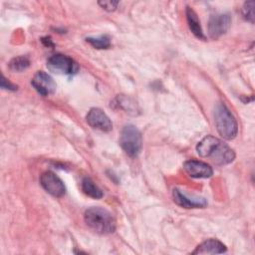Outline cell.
I'll list each match as a JSON object with an SVG mask.
<instances>
[{
    "label": "cell",
    "mask_w": 255,
    "mask_h": 255,
    "mask_svg": "<svg viewBox=\"0 0 255 255\" xmlns=\"http://www.w3.org/2000/svg\"><path fill=\"white\" fill-rule=\"evenodd\" d=\"M214 122L218 133L225 139H233L237 135L238 125L228 108L218 103L214 109Z\"/></svg>",
    "instance_id": "cell-3"
},
{
    "label": "cell",
    "mask_w": 255,
    "mask_h": 255,
    "mask_svg": "<svg viewBox=\"0 0 255 255\" xmlns=\"http://www.w3.org/2000/svg\"><path fill=\"white\" fill-rule=\"evenodd\" d=\"M186 18H187V23H188L189 29L194 34V36H196L198 39L204 40L205 36L202 32V29L200 26V21L197 17V14L190 7L186 8Z\"/></svg>",
    "instance_id": "cell-13"
},
{
    "label": "cell",
    "mask_w": 255,
    "mask_h": 255,
    "mask_svg": "<svg viewBox=\"0 0 255 255\" xmlns=\"http://www.w3.org/2000/svg\"><path fill=\"white\" fill-rule=\"evenodd\" d=\"M196 150L201 157H209L217 165L232 162L235 158L233 149L213 135H206L197 144Z\"/></svg>",
    "instance_id": "cell-1"
},
{
    "label": "cell",
    "mask_w": 255,
    "mask_h": 255,
    "mask_svg": "<svg viewBox=\"0 0 255 255\" xmlns=\"http://www.w3.org/2000/svg\"><path fill=\"white\" fill-rule=\"evenodd\" d=\"M115 105L127 113H131L136 111V104L129 98L125 96H118L115 99Z\"/></svg>",
    "instance_id": "cell-15"
},
{
    "label": "cell",
    "mask_w": 255,
    "mask_h": 255,
    "mask_svg": "<svg viewBox=\"0 0 255 255\" xmlns=\"http://www.w3.org/2000/svg\"><path fill=\"white\" fill-rule=\"evenodd\" d=\"M172 198L177 205L184 208H202L205 207L207 204L204 198L197 196L190 197L178 188H174L172 190Z\"/></svg>",
    "instance_id": "cell-11"
},
{
    "label": "cell",
    "mask_w": 255,
    "mask_h": 255,
    "mask_svg": "<svg viewBox=\"0 0 255 255\" xmlns=\"http://www.w3.org/2000/svg\"><path fill=\"white\" fill-rule=\"evenodd\" d=\"M254 1H247L244 3L242 8V14L244 18L249 21L250 23H254Z\"/></svg>",
    "instance_id": "cell-18"
},
{
    "label": "cell",
    "mask_w": 255,
    "mask_h": 255,
    "mask_svg": "<svg viewBox=\"0 0 255 255\" xmlns=\"http://www.w3.org/2000/svg\"><path fill=\"white\" fill-rule=\"evenodd\" d=\"M88 43H90L96 49H108L111 46L110 38L108 36H100V37H88L86 39Z\"/></svg>",
    "instance_id": "cell-17"
},
{
    "label": "cell",
    "mask_w": 255,
    "mask_h": 255,
    "mask_svg": "<svg viewBox=\"0 0 255 255\" xmlns=\"http://www.w3.org/2000/svg\"><path fill=\"white\" fill-rule=\"evenodd\" d=\"M231 25V17L229 14L212 15L208 22V34L212 39H218L227 32Z\"/></svg>",
    "instance_id": "cell-7"
},
{
    "label": "cell",
    "mask_w": 255,
    "mask_h": 255,
    "mask_svg": "<svg viewBox=\"0 0 255 255\" xmlns=\"http://www.w3.org/2000/svg\"><path fill=\"white\" fill-rule=\"evenodd\" d=\"M183 167L188 175L193 178H207L213 173V170L209 164L196 159L185 161Z\"/></svg>",
    "instance_id": "cell-10"
},
{
    "label": "cell",
    "mask_w": 255,
    "mask_h": 255,
    "mask_svg": "<svg viewBox=\"0 0 255 255\" xmlns=\"http://www.w3.org/2000/svg\"><path fill=\"white\" fill-rule=\"evenodd\" d=\"M82 190L84 193L92 198L99 199L103 197V191L96 185V183L89 177H85L82 180Z\"/></svg>",
    "instance_id": "cell-14"
},
{
    "label": "cell",
    "mask_w": 255,
    "mask_h": 255,
    "mask_svg": "<svg viewBox=\"0 0 255 255\" xmlns=\"http://www.w3.org/2000/svg\"><path fill=\"white\" fill-rule=\"evenodd\" d=\"M141 133L133 125H127L122 129L120 144L125 152L130 157H135L141 149Z\"/></svg>",
    "instance_id": "cell-4"
},
{
    "label": "cell",
    "mask_w": 255,
    "mask_h": 255,
    "mask_svg": "<svg viewBox=\"0 0 255 255\" xmlns=\"http://www.w3.org/2000/svg\"><path fill=\"white\" fill-rule=\"evenodd\" d=\"M226 246L217 239H208L196 247L192 254H219L226 252Z\"/></svg>",
    "instance_id": "cell-12"
},
{
    "label": "cell",
    "mask_w": 255,
    "mask_h": 255,
    "mask_svg": "<svg viewBox=\"0 0 255 255\" xmlns=\"http://www.w3.org/2000/svg\"><path fill=\"white\" fill-rule=\"evenodd\" d=\"M85 222L94 231L101 234H110L116 230L117 223L107 209L102 207H90L85 211L84 214Z\"/></svg>",
    "instance_id": "cell-2"
},
{
    "label": "cell",
    "mask_w": 255,
    "mask_h": 255,
    "mask_svg": "<svg viewBox=\"0 0 255 255\" xmlns=\"http://www.w3.org/2000/svg\"><path fill=\"white\" fill-rule=\"evenodd\" d=\"M1 88L6 89V90H11V91L17 90V86H15L14 84H12L8 80H6L4 76H2V79H1Z\"/></svg>",
    "instance_id": "cell-20"
},
{
    "label": "cell",
    "mask_w": 255,
    "mask_h": 255,
    "mask_svg": "<svg viewBox=\"0 0 255 255\" xmlns=\"http://www.w3.org/2000/svg\"><path fill=\"white\" fill-rule=\"evenodd\" d=\"M40 183L48 193L55 197H61L66 192L64 182L52 171L43 172L40 176Z\"/></svg>",
    "instance_id": "cell-6"
},
{
    "label": "cell",
    "mask_w": 255,
    "mask_h": 255,
    "mask_svg": "<svg viewBox=\"0 0 255 255\" xmlns=\"http://www.w3.org/2000/svg\"><path fill=\"white\" fill-rule=\"evenodd\" d=\"M90 127L102 131H110L113 128V124L110 118L99 108H92L86 117Z\"/></svg>",
    "instance_id": "cell-8"
},
{
    "label": "cell",
    "mask_w": 255,
    "mask_h": 255,
    "mask_svg": "<svg viewBox=\"0 0 255 255\" xmlns=\"http://www.w3.org/2000/svg\"><path fill=\"white\" fill-rule=\"evenodd\" d=\"M47 68L58 75H72L78 72L79 65L67 55L55 54L48 59Z\"/></svg>",
    "instance_id": "cell-5"
},
{
    "label": "cell",
    "mask_w": 255,
    "mask_h": 255,
    "mask_svg": "<svg viewBox=\"0 0 255 255\" xmlns=\"http://www.w3.org/2000/svg\"><path fill=\"white\" fill-rule=\"evenodd\" d=\"M118 4H119L118 1H100L99 2V5L103 9H105L107 11H110V12L116 10L117 7H118Z\"/></svg>",
    "instance_id": "cell-19"
},
{
    "label": "cell",
    "mask_w": 255,
    "mask_h": 255,
    "mask_svg": "<svg viewBox=\"0 0 255 255\" xmlns=\"http://www.w3.org/2000/svg\"><path fill=\"white\" fill-rule=\"evenodd\" d=\"M32 86L42 96H49L55 93L57 85L54 79L43 71L37 72L32 79Z\"/></svg>",
    "instance_id": "cell-9"
},
{
    "label": "cell",
    "mask_w": 255,
    "mask_h": 255,
    "mask_svg": "<svg viewBox=\"0 0 255 255\" xmlns=\"http://www.w3.org/2000/svg\"><path fill=\"white\" fill-rule=\"evenodd\" d=\"M30 65V60L26 56H19L13 58L9 63V69L14 72H21L27 69Z\"/></svg>",
    "instance_id": "cell-16"
}]
</instances>
